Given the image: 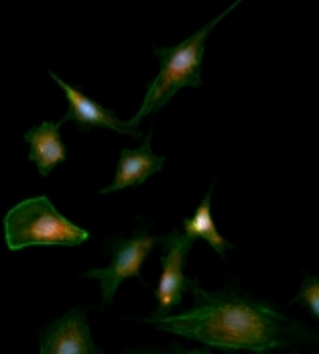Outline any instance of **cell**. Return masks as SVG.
<instances>
[{
    "instance_id": "obj_3",
    "label": "cell",
    "mask_w": 319,
    "mask_h": 354,
    "mask_svg": "<svg viewBox=\"0 0 319 354\" xmlns=\"http://www.w3.org/2000/svg\"><path fill=\"white\" fill-rule=\"evenodd\" d=\"M4 234L10 250L27 247H79L90 234L55 210L47 196L17 204L4 218Z\"/></svg>"
},
{
    "instance_id": "obj_10",
    "label": "cell",
    "mask_w": 319,
    "mask_h": 354,
    "mask_svg": "<svg viewBox=\"0 0 319 354\" xmlns=\"http://www.w3.org/2000/svg\"><path fill=\"white\" fill-rule=\"evenodd\" d=\"M212 189L206 194V198L202 200L200 208L195 210V214L191 218L185 220V234L191 236V239H204L206 243H210V247H213V250L218 254H226L228 248H234L232 243H228L215 228L212 218Z\"/></svg>"
},
{
    "instance_id": "obj_4",
    "label": "cell",
    "mask_w": 319,
    "mask_h": 354,
    "mask_svg": "<svg viewBox=\"0 0 319 354\" xmlns=\"http://www.w3.org/2000/svg\"><path fill=\"white\" fill-rule=\"evenodd\" d=\"M161 236H153L144 230H139L130 239H112L106 243V252L112 254V263L104 269H90L86 277L98 279L102 283L104 306L114 301V295L124 279H141V269L148 252L161 245Z\"/></svg>"
},
{
    "instance_id": "obj_5",
    "label": "cell",
    "mask_w": 319,
    "mask_h": 354,
    "mask_svg": "<svg viewBox=\"0 0 319 354\" xmlns=\"http://www.w3.org/2000/svg\"><path fill=\"white\" fill-rule=\"evenodd\" d=\"M163 257H161V263H163V275H161V281L157 287V301H159V308H157V316L161 314H167L169 310H173L175 306L181 304L185 291H187V279L183 275V265H185V259L189 254L191 247L195 245V239L187 236L185 232H169L163 241Z\"/></svg>"
},
{
    "instance_id": "obj_6",
    "label": "cell",
    "mask_w": 319,
    "mask_h": 354,
    "mask_svg": "<svg viewBox=\"0 0 319 354\" xmlns=\"http://www.w3.org/2000/svg\"><path fill=\"white\" fill-rule=\"evenodd\" d=\"M43 354H100L94 344L88 316L81 308H75L66 316L51 322L41 334Z\"/></svg>"
},
{
    "instance_id": "obj_2",
    "label": "cell",
    "mask_w": 319,
    "mask_h": 354,
    "mask_svg": "<svg viewBox=\"0 0 319 354\" xmlns=\"http://www.w3.org/2000/svg\"><path fill=\"white\" fill-rule=\"evenodd\" d=\"M238 2H242V0H236L220 17H215L206 27H202L195 35L181 41L179 45H173V47H155V57L161 62V71L148 84L141 110L128 122L130 127H139V122L144 116H148V114L157 112L159 108L165 106L181 88H187V86L200 88L202 86V62H204V53H206V41H208V37L213 31V27L234 6H238Z\"/></svg>"
},
{
    "instance_id": "obj_11",
    "label": "cell",
    "mask_w": 319,
    "mask_h": 354,
    "mask_svg": "<svg viewBox=\"0 0 319 354\" xmlns=\"http://www.w3.org/2000/svg\"><path fill=\"white\" fill-rule=\"evenodd\" d=\"M297 301H303V304H307L309 306V310H311V314L319 318V281L318 277H305L303 279V287H301V291H299V295L293 299V304H297Z\"/></svg>"
},
{
    "instance_id": "obj_8",
    "label": "cell",
    "mask_w": 319,
    "mask_h": 354,
    "mask_svg": "<svg viewBox=\"0 0 319 354\" xmlns=\"http://www.w3.org/2000/svg\"><path fill=\"white\" fill-rule=\"evenodd\" d=\"M151 139H153V133H146L141 149H137V151L124 149L120 153L116 177L108 187L102 189V194H112V192H118V189H124V187H130V185H139V183H144L153 174L163 171L165 157L153 153Z\"/></svg>"
},
{
    "instance_id": "obj_1",
    "label": "cell",
    "mask_w": 319,
    "mask_h": 354,
    "mask_svg": "<svg viewBox=\"0 0 319 354\" xmlns=\"http://www.w3.org/2000/svg\"><path fill=\"white\" fill-rule=\"evenodd\" d=\"M187 289L193 291L195 299L189 312L153 314L142 318V322L222 351L269 353L284 348L305 336L299 322L238 291L210 293L195 279L187 281Z\"/></svg>"
},
{
    "instance_id": "obj_9",
    "label": "cell",
    "mask_w": 319,
    "mask_h": 354,
    "mask_svg": "<svg viewBox=\"0 0 319 354\" xmlns=\"http://www.w3.org/2000/svg\"><path fill=\"white\" fill-rule=\"evenodd\" d=\"M59 122L47 120L25 133V142L29 145V159L37 165L41 176H49L55 165L64 163L68 157L66 145L59 137Z\"/></svg>"
},
{
    "instance_id": "obj_7",
    "label": "cell",
    "mask_w": 319,
    "mask_h": 354,
    "mask_svg": "<svg viewBox=\"0 0 319 354\" xmlns=\"http://www.w3.org/2000/svg\"><path fill=\"white\" fill-rule=\"evenodd\" d=\"M49 75L55 80V84H59V88L66 92V98L70 102L68 108V114L59 120V124L64 122H70L75 120L77 124L81 127H104L110 129L114 133H122V135H128V137H135V139H142V133L137 127H130L128 122H122L112 110L100 106L98 102H94L92 98H88L86 94H81L79 90L68 86L64 80H59L53 71H49Z\"/></svg>"
}]
</instances>
